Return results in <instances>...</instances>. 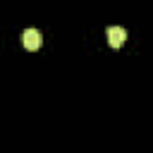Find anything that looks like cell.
Listing matches in <instances>:
<instances>
[{
	"instance_id": "obj_1",
	"label": "cell",
	"mask_w": 153,
	"mask_h": 153,
	"mask_svg": "<svg viewBox=\"0 0 153 153\" xmlns=\"http://www.w3.org/2000/svg\"><path fill=\"white\" fill-rule=\"evenodd\" d=\"M22 41H24V48L26 50H38L41 43H43V33L38 29H26L22 33Z\"/></svg>"
},
{
	"instance_id": "obj_2",
	"label": "cell",
	"mask_w": 153,
	"mask_h": 153,
	"mask_svg": "<svg viewBox=\"0 0 153 153\" xmlns=\"http://www.w3.org/2000/svg\"><path fill=\"white\" fill-rule=\"evenodd\" d=\"M124 38H127V31L122 26H108V43L112 48H120L124 43Z\"/></svg>"
}]
</instances>
